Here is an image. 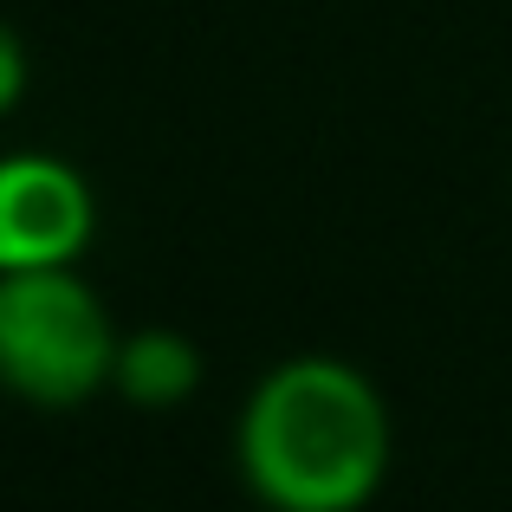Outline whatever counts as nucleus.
Wrapping results in <instances>:
<instances>
[{"label":"nucleus","instance_id":"f03ea898","mask_svg":"<svg viewBox=\"0 0 512 512\" xmlns=\"http://www.w3.org/2000/svg\"><path fill=\"white\" fill-rule=\"evenodd\" d=\"M111 305L78 266L52 273H0V389L26 409L72 415L98 402L117 376Z\"/></svg>","mask_w":512,"mask_h":512},{"label":"nucleus","instance_id":"20e7f679","mask_svg":"<svg viewBox=\"0 0 512 512\" xmlns=\"http://www.w3.org/2000/svg\"><path fill=\"white\" fill-rule=\"evenodd\" d=\"M111 389L143 415H169L182 402H195L201 389V344L175 325H143V331H124L117 344V376Z\"/></svg>","mask_w":512,"mask_h":512},{"label":"nucleus","instance_id":"f257e3e1","mask_svg":"<svg viewBox=\"0 0 512 512\" xmlns=\"http://www.w3.org/2000/svg\"><path fill=\"white\" fill-rule=\"evenodd\" d=\"M389 461V402L350 357L299 350L273 363L240 402L234 467L266 512H370Z\"/></svg>","mask_w":512,"mask_h":512},{"label":"nucleus","instance_id":"7ed1b4c3","mask_svg":"<svg viewBox=\"0 0 512 512\" xmlns=\"http://www.w3.org/2000/svg\"><path fill=\"white\" fill-rule=\"evenodd\" d=\"M98 240V195L85 169L52 150L0 156V273L78 266Z\"/></svg>","mask_w":512,"mask_h":512},{"label":"nucleus","instance_id":"39448f33","mask_svg":"<svg viewBox=\"0 0 512 512\" xmlns=\"http://www.w3.org/2000/svg\"><path fill=\"white\" fill-rule=\"evenodd\" d=\"M26 85H33V59H26V39L0 20V124L26 104Z\"/></svg>","mask_w":512,"mask_h":512}]
</instances>
